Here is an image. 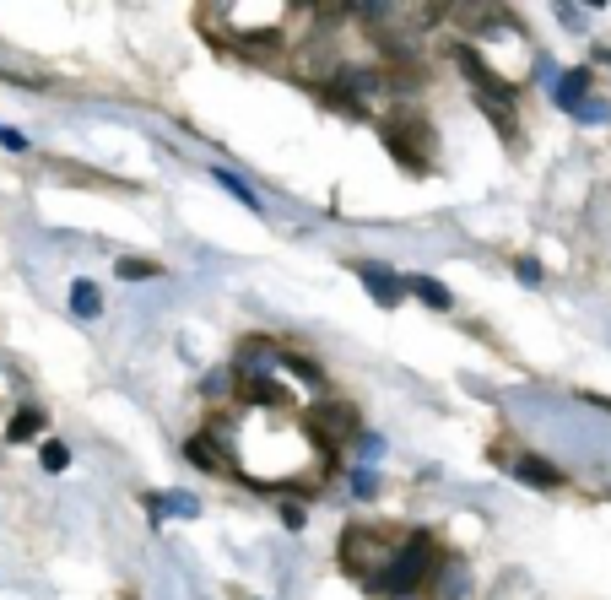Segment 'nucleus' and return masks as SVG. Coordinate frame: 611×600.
Listing matches in <instances>:
<instances>
[{"mask_svg":"<svg viewBox=\"0 0 611 600\" xmlns=\"http://www.w3.org/2000/svg\"><path fill=\"white\" fill-rule=\"evenodd\" d=\"M38 433H44V411H33V406H22L17 417H11V428H6L11 444H28V438H38Z\"/></svg>","mask_w":611,"mask_h":600,"instance_id":"9","label":"nucleus"},{"mask_svg":"<svg viewBox=\"0 0 611 600\" xmlns=\"http://www.w3.org/2000/svg\"><path fill=\"white\" fill-rule=\"evenodd\" d=\"M217 184H222V190H233V195H238V200H244V206H249V211H255V206H260V200H255V190H244V184H238V179H233V173H222V168H217Z\"/></svg>","mask_w":611,"mask_h":600,"instance_id":"17","label":"nucleus"},{"mask_svg":"<svg viewBox=\"0 0 611 600\" xmlns=\"http://www.w3.org/2000/svg\"><path fill=\"white\" fill-rule=\"evenodd\" d=\"M184 455L201 465V471H222V449L211 444V438H190V444H184Z\"/></svg>","mask_w":611,"mask_h":600,"instance_id":"12","label":"nucleus"},{"mask_svg":"<svg viewBox=\"0 0 611 600\" xmlns=\"http://www.w3.org/2000/svg\"><path fill=\"white\" fill-rule=\"evenodd\" d=\"M363 282L374 292V303H401V282H395L384 265H363Z\"/></svg>","mask_w":611,"mask_h":600,"instance_id":"8","label":"nucleus"},{"mask_svg":"<svg viewBox=\"0 0 611 600\" xmlns=\"http://www.w3.org/2000/svg\"><path fill=\"white\" fill-rule=\"evenodd\" d=\"M238 390H244V400H265V406H282V400H287V390L276 379H244Z\"/></svg>","mask_w":611,"mask_h":600,"instance_id":"10","label":"nucleus"},{"mask_svg":"<svg viewBox=\"0 0 611 600\" xmlns=\"http://www.w3.org/2000/svg\"><path fill=\"white\" fill-rule=\"evenodd\" d=\"M514 476H520V482H530V487H557V482H563V471H557V465H547V460H536V455H520V460H514Z\"/></svg>","mask_w":611,"mask_h":600,"instance_id":"6","label":"nucleus"},{"mask_svg":"<svg viewBox=\"0 0 611 600\" xmlns=\"http://www.w3.org/2000/svg\"><path fill=\"white\" fill-rule=\"evenodd\" d=\"M384 141H390L395 157H406V168H422V157H428V146H433V130L422 114L401 109V114L384 119Z\"/></svg>","mask_w":611,"mask_h":600,"instance_id":"3","label":"nucleus"},{"mask_svg":"<svg viewBox=\"0 0 611 600\" xmlns=\"http://www.w3.org/2000/svg\"><path fill=\"white\" fill-rule=\"evenodd\" d=\"M606 71H611V55H606Z\"/></svg>","mask_w":611,"mask_h":600,"instance_id":"21","label":"nucleus"},{"mask_svg":"<svg viewBox=\"0 0 611 600\" xmlns=\"http://www.w3.org/2000/svg\"><path fill=\"white\" fill-rule=\"evenodd\" d=\"M38 460H44V471H65V465H71V449H65V444H44V455H38Z\"/></svg>","mask_w":611,"mask_h":600,"instance_id":"16","label":"nucleus"},{"mask_svg":"<svg viewBox=\"0 0 611 600\" xmlns=\"http://www.w3.org/2000/svg\"><path fill=\"white\" fill-rule=\"evenodd\" d=\"M228 384H233L228 373H211V379H206V395H228Z\"/></svg>","mask_w":611,"mask_h":600,"instance_id":"18","label":"nucleus"},{"mask_svg":"<svg viewBox=\"0 0 611 600\" xmlns=\"http://www.w3.org/2000/svg\"><path fill=\"white\" fill-rule=\"evenodd\" d=\"M411 292H417V298L428 303V309H449V287H444V282H433V276H417V282H411Z\"/></svg>","mask_w":611,"mask_h":600,"instance_id":"14","label":"nucleus"},{"mask_svg":"<svg viewBox=\"0 0 611 600\" xmlns=\"http://www.w3.org/2000/svg\"><path fill=\"white\" fill-rule=\"evenodd\" d=\"M584 92H590V71H568L563 82L552 87V98L563 103V109H574V114H579L584 103H590V98H584Z\"/></svg>","mask_w":611,"mask_h":600,"instance_id":"7","label":"nucleus"},{"mask_svg":"<svg viewBox=\"0 0 611 600\" xmlns=\"http://www.w3.org/2000/svg\"><path fill=\"white\" fill-rule=\"evenodd\" d=\"M352 406H320V411H309V438L320 449H336V444H347L352 438Z\"/></svg>","mask_w":611,"mask_h":600,"instance_id":"5","label":"nucleus"},{"mask_svg":"<svg viewBox=\"0 0 611 600\" xmlns=\"http://www.w3.org/2000/svg\"><path fill=\"white\" fill-rule=\"evenodd\" d=\"M157 503V514H179V519H195L201 514V503L190 498V492H168V498H152Z\"/></svg>","mask_w":611,"mask_h":600,"instance_id":"13","label":"nucleus"},{"mask_svg":"<svg viewBox=\"0 0 611 600\" xmlns=\"http://www.w3.org/2000/svg\"><path fill=\"white\" fill-rule=\"evenodd\" d=\"M433 563H438V541L433 536H411L406 546H395V563H390V573L379 579V590L384 595H411L422 579L433 573Z\"/></svg>","mask_w":611,"mask_h":600,"instance_id":"1","label":"nucleus"},{"mask_svg":"<svg viewBox=\"0 0 611 600\" xmlns=\"http://www.w3.org/2000/svg\"><path fill=\"white\" fill-rule=\"evenodd\" d=\"M455 65H460V71H466V76H471V82H476V92H482V98H487V109H493L498 119H509V103H514V87H509V82H498V76H493V65H487L482 55H471V49H466V44H460V49H455Z\"/></svg>","mask_w":611,"mask_h":600,"instance_id":"4","label":"nucleus"},{"mask_svg":"<svg viewBox=\"0 0 611 600\" xmlns=\"http://www.w3.org/2000/svg\"><path fill=\"white\" fill-rule=\"evenodd\" d=\"M0 146H11V152H22V146H28V141H22L17 130H6V125H0Z\"/></svg>","mask_w":611,"mask_h":600,"instance_id":"20","label":"nucleus"},{"mask_svg":"<svg viewBox=\"0 0 611 600\" xmlns=\"http://www.w3.org/2000/svg\"><path fill=\"white\" fill-rule=\"evenodd\" d=\"M71 309L82 314V319H98V314H103V298H98V287H92V282H76V287H71Z\"/></svg>","mask_w":611,"mask_h":600,"instance_id":"11","label":"nucleus"},{"mask_svg":"<svg viewBox=\"0 0 611 600\" xmlns=\"http://www.w3.org/2000/svg\"><path fill=\"white\" fill-rule=\"evenodd\" d=\"M611 109H606V103H584V109H579V119H590V125H595V119H606Z\"/></svg>","mask_w":611,"mask_h":600,"instance_id":"19","label":"nucleus"},{"mask_svg":"<svg viewBox=\"0 0 611 600\" xmlns=\"http://www.w3.org/2000/svg\"><path fill=\"white\" fill-rule=\"evenodd\" d=\"M395 563V552H390V541L379 536V530H368V525H352L347 536H341V568L357 573V579H384Z\"/></svg>","mask_w":611,"mask_h":600,"instance_id":"2","label":"nucleus"},{"mask_svg":"<svg viewBox=\"0 0 611 600\" xmlns=\"http://www.w3.org/2000/svg\"><path fill=\"white\" fill-rule=\"evenodd\" d=\"M114 271H119V276H125V282H152V276H163V271H157V265H152V260H119V265H114Z\"/></svg>","mask_w":611,"mask_h":600,"instance_id":"15","label":"nucleus"}]
</instances>
